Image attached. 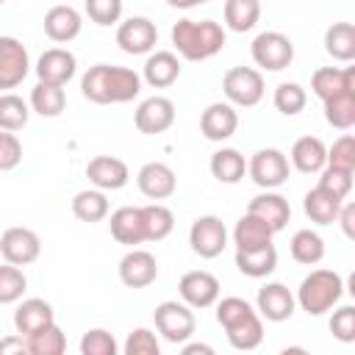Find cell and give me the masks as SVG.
Wrapping results in <instances>:
<instances>
[{"label": "cell", "mask_w": 355, "mask_h": 355, "mask_svg": "<svg viewBox=\"0 0 355 355\" xmlns=\"http://www.w3.org/2000/svg\"><path fill=\"white\" fill-rule=\"evenodd\" d=\"M80 92L89 103H97V105L130 103L141 92V75L133 72L130 67L94 64L80 78Z\"/></svg>", "instance_id": "obj_1"}, {"label": "cell", "mask_w": 355, "mask_h": 355, "mask_svg": "<svg viewBox=\"0 0 355 355\" xmlns=\"http://www.w3.org/2000/svg\"><path fill=\"white\" fill-rule=\"evenodd\" d=\"M216 322L222 324L233 349H255L263 341V322L261 313L241 297H225L216 302Z\"/></svg>", "instance_id": "obj_2"}, {"label": "cell", "mask_w": 355, "mask_h": 355, "mask_svg": "<svg viewBox=\"0 0 355 355\" xmlns=\"http://www.w3.org/2000/svg\"><path fill=\"white\" fill-rule=\"evenodd\" d=\"M172 44L180 58L186 61H205L214 58L225 47V28L214 19H178L172 25Z\"/></svg>", "instance_id": "obj_3"}, {"label": "cell", "mask_w": 355, "mask_h": 355, "mask_svg": "<svg viewBox=\"0 0 355 355\" xmlns=\"http://www.w3.org/2000/svg\"><path fill=\"white\" fill-rule=\"evenodd\" d=\"M341 294H344V280H341L338 272H333V269H313L308 277H302L294 300H297V305L308 316H322L333 305H338Z\"/></svg>", "instance_id": "obj_4"}, {"label": "cell", "mask_w": 355, "mask_h": 355, "mask_svg": "<svg viewBox=\"0 0 355 355\" xmlns=\"http://www.w3.org/2000/svg\"><path fill=\"white\" fill-rule=\"evenodd\" d=\"M153 322L155 330L169 341V344H183L194 336L197 319H194V308H189L183 300H164L161 305H155L153 311Z\"/></svg>", "instance_id": "obj_5"}, {"label": "cell", "mask_w": 355, "mask_h": 355, "mask_svg": "<svg viewBox=\"0 0 355 355\" xmlns=\"http://www.w3.org/2000/svg\"><path fill=\"white\" fill-rule=\"evenodd\" d=\"M250 55H252L255 67H261L266 72H280L294 61V42L280 31H263L252 39Z\"/></svg>", "instance_id": "obj_6"}, {"label": "cell", "mask_w": 355, "mask_h": 355, "mask_svg": "<svg viewBox=\"0 0 355 355\" xmlns=\"http://www.w3.org/2000/svg\"><path fill=\"white\" fill-rule=\"evenodd\" d=\"M222 92L230 105L252 108L263 100V75L255 67H230L222 78Z\"/></svg>", "instance_id": "obj_7"}, {"label": "cell", "mask_w": 355, "mask_h": 355, "mask_svg": "<svg viewBox=\"0 0 355 355\" xmlns=\"http://www.w3.org/2000/svg\"><path fill=\"white\" fill-rule=\"evenodd\" d=\"M189 244L191 250L200 255V258H216L225 252L227 247V227L219 216L214 214H205V216H197L189 227Z\"/></svg>", "instance_id": "obj_8"}, {"label": "cell", "mask_w": 355, "mask_h": 355, "mask_svg": "<svg viewBox=\"0 0 355 355\" xmlns=\"http://www.w3.org/2000/svg\"><path fill=\"white\" fill-rule=\"evenodd\" d=\"M288 158L275 150V147H263L258 153H252V158L247 161V172L252 178L255 186L261 189H277L288 180Z\"/></svg>", "instance_id": "obj_9"}, {"label": "cell", "mask_w": 355, "mask_h": 355, "mask_svg": "<svg viewBox=\"0 0 355 355\" xmlns=\"http://www.w3.org/2000/svg\"><path fill=\"white\" fill-rule=\"evenodd\" d=\"M31 72L28 50L14 36H0V92L17 89Z\"/></svg>", "instance_id": "obj_10"}, {"label": "cell", "mask_w": 355, "mask_h": 355, "mask_svg": "<svg viewBox=\"0 0 355 355\" xmlns=\"http://www.w3.org/2000/svg\"><path fill=\"white\" fill-rule=\"evenodd\" d=\"M133 125L144 136H155V133L169 130L175 125V103L169 97H161V94L141 100L136 114H133Z\"/></svg>", "instance_id": "obj_11"}, {"label": "cell", "mask_w": 355, "mask_h": 355, "mask_svg": "<svg viewBox=\"0 0 355 355\" xmlns=\"http://www.w3.org/2000/svg\"><path fill=\"white\" fill-rule=\"evenodd\" d=\"M116 44L128 55H144L158 44V28L147 17H130L116 28Z\"/></svg>", "instance_id": "obj_12"}, {"label": "cell", "mask_w": 355, "mask_h": 355, "mask_svg": "<svg viewBox=\"0 0 355 355\" xmlns=\"http://www.w3.org/2000/svg\"><path fill=\"white\" fill-rule=\"evenodd\" d=\"M42 241L31 227H8L0 236V255L14 266H28L39 258Z\"/></svg>", "instance_id": "obj_13"}, {"label": "cell", "mask_w": 355, "mask_h": 355, "mask_svg": "<svg viewBox=\"0 0 355 355\" xmlns=\"http://www.w3.org/2000/svg\"><path fill=\"white\" fill-rule=\"evenodd\" d=\"M178 294L189 308H211L219 300V280L205 269H191L180 277Z\"/></svg>", "instance_id": "obj_14"}, {"label": "cell", "mask_w": 355, "mask_h": 355, "mask_svg": "<svg viewBox=\"0 0 355 355\" xmlns=\"http://www.w3.org/2000/svg\"><path fill=\"white\" fill-rule=\"evenodd\" d=\"M158 277V261L147 250H128L119 261V280L128 288H147Z\"/></svg>", "instance_id": "obj_15"}, {"label": "cell", "mask_w": 355, "mask_h": 355, "mask_svg": "<svg viewBox=\"0 0 355 355\" xmlns=\"http://www.w3.org/2000/svg\"><path fill=\"white\" fill-rule=\"evenodd\" d=\"M136 186L144 197L150 200H166L175 194L178 189V175L169 164H161V161H150L139 169L136 175Z\"/></svg>", "instance_id": "obj_16"}, {"label": "cell", "mask_w": 355, "mask_h": 355, "mask_svg": "<svg viewBox=\"0 0 355 355\" xmlns=\"http://www.w3.org/2000/svg\"><path fill=\"white\" fill-rule=\"evenodd\" d=\"M78 72V58L64 50V47H50L39 55L36 61V75L44 83H55V86H67Z\"/></svg>", "instance_id": "obj_17"}, {"label": "cell", "mask_w": 355, "mask_h": 355, "mask_svg": "<svg viewBox=\"0 0 355 355\" xmlns=\"http://www.w3.org/2000/svg\"><path fill=\"white\" fill-rule=\"evenodd\" d=\"M86 178L94 189H103V191H116L128 183L130 178V169L122 158H114V155H94L89 164H86Z\"/></svg>", "instance_id": "obj_18"}, {"label": "cell", "mask_w": 355, "mask_h": 355, "mask_svg": "<svg viewBox=\"0 0 355 355\" xmlns=\"http://www.w3.org/2000/svg\"><path fill=\"white\" fill-rule=\"evenodd\" d=\"M255 305H258L255 311L266 322H286V319H291V313L297 308V300L288 291V286H283V283H266V286L258 288Z\"/></svg>", "instance_id": "obj_19"}, {"label": "cell", "mask_w": 355, "mask_h": 355, "mask_svg": "<svg viewBox=\"0 0 355 355\" xmlns=\"http://www.w3.org/2000/svg\"><path fill=\"white\" fill-rule=\"evenodd\" d=\"M239 128V114L230 103H211L200 114V133L208 141H227Z\"/></svg>", "instance_id": "obj_20"}, {"label": "cell", "mask_w": 355, "mask_h": 355, "mask_svg": "<svg viewBox=\"0 0 355 355\" xmlns=\"http://www.w3.org/2000/svg\"><path fill=\"white\" fill-rule=\"evenodd\" d=\"M44 33L50 42H58V44H67L72 39L80 36V28H83V17L78 8L72 6H53L47 14H44Z\"/></svg>", "instance_id": "obj_21"}, {"label": "cell", "mask_w": 355, "mask_h": 355, "mask_svg": "<svg viewBox=\"0 0 355 355\" xmlns=\"http://www.w3.org/2000/svg\"><path fill=\"white\" fill-rule=\"evenodd\" d=\"M311 89L322 103L336 94L355 92V67H322L311 75Z\"/></svg>", "instance_id": "obj_22"}, {"label": "cell", "mask_w": 355, "mask_h": 355, "mask_svg": "<svg viewBox=\"0 0 355 355\" xmlns=\"http://www.w3.org/2000/svg\"><path fill=\"white\" fill-rule=\"evenodd\" d=\"M247 214L261 216L275 233H280V230L288 225V219H291V205H288V200H286L283 194L266 189V191H261V194H255V197L250 200Z\"/></svg>", "instance_id": "obj_23"}, {"label": "cell", "mask_w": 355, "mask_h": 355, "mask_svg": "<svg viewBox=\"0 0 355 355\" xmlns=\"http://www.w3.org/2000/svg\"><path fill=\"white\" fill-rule=\"evenodd\" d=\"M53 322H55L53 305L47 300H42V297H28L14 311V327H17L19 336H33V333L44 330Z\"/></svg>", "instance_id": "obj_24"}, {"label": "cell", "mask_w": 355, "mask_h": 355, "mask_svg": "<svg viewBox=\"0 0 355 355\" xmlns=\"http://www.w3.org/2000/svg\"><path fill=\"white\" fill-rule=\"evenodd\" d=\"M180 78V61L175 53L169 50H155L147 55L144 69H141V80L150 83L153 89H166Z\"/></svg>", "instance_id": "obj_25"}, {"label": "cell", "mask_w": 355, "mask_h": 355, "mask_svg": "<svg viewBox=\"0 0 355 355\" xmlns=\"http://www.w3.org/2000/svg\"><path fill=\"white\" fill-rule=\"evenodd\" d=\"M111 236L116 244L136 247L144 241V225H141V208L139 205H122L111 214Z\"/></svg>", "instance_id": "obj_26"}, {"label": "cell", "mask_w": 355, "mask_h": 355, "mask_svg": "<svg viewBox=\"0 0 355 355\" xmlns=\"http://www.w3.org/2000/svg\"><path fill=\"white\" fill-rule=\"evenodd\" d=\"M291 166L302 175H319V169L327 164V147L319 136H302L291 147Z\"/></svg>", "instance_id": "obj_27"}, {"label": "cell", "mask_w": 355, "mask_h": 355, "mask_svg": "<svg viewBox=\"0 0 355 355\" xmlns=\"http://www.w3.org/2000/svg\"><path fill=\"white\" fill-rule=\"evenodd\" d=\"M272 239H275V230L255 214H244L233 227L236 250H258V247L272 244Z\"/></svg>", "instance_id": "obj_28"}, {"label": "cell", "mask_w": 355, "mask_h": 355, "mask_svg": "<svg viewBox=\"0 0 355 355\" xmlns=\"http://www.w3.org/2000/svg\"><path fill=\"white\" fill-rule=\"evenodd\" d=\"M236 269L247 277H269L277 269V250L275 244L258 250H236Z\"/></svg>", "instance_id": "obj_29"}, {"label": "cell", "mask_w": 355, "mask_h": 355, "mask_svg": "<svg viewBox=\"0 0 355 355\" xmlns=\"http://www.w3.org/2000/svg\"><path fill=\"white\" fill-rule=\"evenodd\" d=\"M341 202H344V200H338V197L330 194L327 189L313 186V189L305 194V200H302V211H305V216H308L313 225H333L336 216H338Z\"/></svg>", "instance_id": "obj_30"}, {"label": "cell", "mask_w": 355, "mask_h": 355, "mask_svg": "<svg viewBox=\"0 0 355 355\" xmlns=\"http://www.w3.org/2000/svg\"><path fill=\"white\" fill-rule=\"evenodd\" d=\"M222 17L233 33H247L261 19V0H225Z\"/></svg>", "instance_id": "obj_31"}, {"label": "cell", "mask_w": 355, "mask_h": 355, "mask_svg": "<svg viewBox=\"0 0 355 355\" xmlns=\"http://www.w3.org/2000/svg\"><path fill=\"white\" fill-rule=\"evenodd\" d=\"M211 175L219 180V183H227V186H233V183H239L241 178H244V172H247V161H244V155L239 153V150H233V147H222V150H216L214 155H211Z\"/></svg>", "instance_id": "obj_32"}, {"label": "cell", "mask_w": 355, "mask_h": 355, "mask_svg": "<svg viewBox=\"0 0 355 355\" xmlns=\"http://www.w3.org/2000/svg\"><path fill=\"white\" fill-rule=\"evenodd\" d=\"M324 50L336 61H352L355 58V25L352 22H333L324 31Z\"/></svg>", "instance_id": "obj_33"}, {"label": "cell", "mask_w": 355, "mask_h": 355, "mask_svg": "<svg viewBox=\"0 0 355 355\" xmlns=\"http://www.w3.org/2000/svg\"><path fill=\"white\" fill-rule=\"evenodd\" d=\"M72 214L80 219V222H103L108 216V197L103 189H83L72 197Z\"/></svg>", "instance_id": "obj_34"}, {"label": "cell", "mask_w": 355, "mask_h": 355, "mask_svg": "<svg viewBox=\"0 0 355 355\" xmlns=\"http://www.w3.org/2000/svg\"><path fill=\"white\" fill-rule=\"evenodd\" d=\"M139 208H141L144 241H164L175 227V214L161 202H150V205H139Z\"/></svg>", "instance_id": "obj_35"}, {"label": "cell", "mask_w": 355, "mask_h": 355, "mask_svg": "<svg viewBox=\"0 0 355 355\" xmlns=\"http://www.w3.org/2000/svg\"><path fill=\"white\" fill-rule=\"evenodd\" d=\"M288 250H291V258H294L297 263H302V266H313V263H319V261L324 258V241H322V236H319L316 230H311V227L297 230V233L291 236V241H288Z\"/></svg>", "instance_id": "obj_36"}, {"label": "cell", "mask_w": 355, "mask_h": 355, "mask_svg": "<svg viewBox=\"0 0 355 355\" xmlns=\"http://www.w3.org/2000/svg\"><path fill=\"white\" fill-rule=\"evenodd\" d=\"M31 108H33L39 116H58V114L67 108V92H64V86L39 80V83L31 89Z\"/></svg>", "instance_id": "obj_37"}, {"label": "cell", "mask_w": 355, "mask_h": 355, "mask_svg": "<svg viewBox=\"0 0 355 355\" xmlns=\"http://www.w3.org/2000/svg\"><path fill=\"white\" fill-rule=\"evenodd\" d=\"M28 116H31V105L14 94V92H6L0 94V130H22L28 125Z\"/></svg>", "instance_id": "obj_38"}, {"label": "cell", "mask_w": 355, "mask_h": 355, "mask_svg": "<svg viewBox=\"0 0 355 355\" xmlns=\"http://www.w3.org/2000/svg\"><path fill=\"white\" fill-rule=\"evenodd\" d=\"M324 119L336 130H349L355 125V92H344L324 100Z\"/></svg>", "instance_id": "obj_39"}, {"label": "cell", "mask_w": 355, "mask_h": 355, "mask_svg": "<svg viewBox=\"0 0 355 355\" xmlns=\"http://www.w3.org/2000/svg\"><path fill=\"white\" fill-rule=\"evenodd\" d=\"M25 341H28L31 355H61L67 349V336L55 322L47 324L44 330L33 333V336H25Z\"/></svg>", "instance_id": "obj_40"}, {"label": "cell", "mask_w": 355, "mask_h": 355, "mask_svg": "<svg viewBox=\"0 0 355 355\" xmlns=\"http://www.w3.org/2000/svg\"><path fill=\"white\" fill-rule=\"evenodd\" d=\"M28 288V277L19 266L14 263H0V305H11V302H19L22 294Z\"/></svg>", "instance_id": "obj_41"}, {"label": "cell", "mask_w": 355, "mask_h": 355, "mask_svg": "<svg viewBox=\"0 0 355 355\" xmlns=\"http://www.w3.org/2000/svg\"><path fill=\"white\" fill-rule=\"evenodd\" d=\"M272 103H275V108H277L280 114H286V116H297V114L305 108L308 94H305V89H302L300 83L286 80V83H280V86L275 89Z\"/></svg>", "instance_id": "obj_42"}, {"label": "cell", "mask_w": 355, "mask_h": 355, "mask_svg": "<svg viewBox=\"0 0 355 355\" xmlns=\"http://www.w3.org/2000/svg\"><path fill=\"white\" fill-rule=\"evenodd\" d=\"M352 175L355 172H349V169H341V166H322L319 169V183L316 186H322V189H327L330 194H336L338 200H347V194L352 191Z\"/></svg>", "instance_id": "obj_43"}, {"label": "cell", "mask_w": 355, "mask_h": 355, "mask_svg": "<svg viewBox=\"0 0 355 355\" xmlns=\"http://www.w3.org/2000/svg\"><path fill=\"white\" fill-rule=\"evenodd\" d=\"M83 8H86V17L103 28L116 25L122 19V0H83Z\"/></svg>", "instance_id": "obj_44"}, {"label": "cell", "mask_w": 355, "mask_h": 355, "mask_svg": "<svg viewBox=\"0 0 355 355\" xmlns=\"http://www.w3.org/2000/svg\"><path fill=\"white\" fill-rule=\"evenodd\" d=\"M116 338L103 327H94L80 338V355H116Z\"/></svg>", "instance_id": "obj_45"}, {"label": "cell", "mask_w": 355, "mask_h": 355, "mask_svg": "<svg viewBox=\"0 0 355 355\" xmlns=\"http://www.w3.org/2000/svg\"><path fill=\"white\" fill-rule=\"evenodd\" d=\"M327 166H341V169L355 172V139L349 133L338 136L327 147Z\"/></svg>", "instance_id": "obj_46"}, {"label": "cell", "mask_w": 355, "mask_h": 355, "mask_svg": "<svg viewBox=\"0 0 355 355\" xmlns=\"http://www.w3.org/2000/svg\"><path fill=\"white\" fill-rule=\"evenodd\" d=\"M122 349H125V355H158L161 352V344H158V338H155L153 330L136 327V330L128 333Z\"/></svg>", "instance_id": "obj_47"}, {"label": "cell", "mask_w": 355, "mask_h": 355, "mask_svg": "<svg viewBox=\"0 0 355 355\" xmlns=\"http://www.w3.org/2000/svg\"><path fill=\"white\" fill-rule=\"evenodd\" d=\"M330 333L344 341V344H352L355 341V308L352 305H341L338 311H333L330 316Z\"/></svg>", "instance_id": "obj_48"}, {"label": "cell", "mask_w": 355, "mask_h": 355, "mask_svg": "<svg viewBox=\"0 0 355 355\" xmlns=\"http://www.w3.org/2000/svg\"><path fill=\"white\" fill-rule=\"evenodd\" d=\"M22 161V141L11 130H0V172L17 169Z\"/></svg>", "instance_id": "obj_49"}, {"label": "cell", "mask_w": 355, "mask_h": 355, "mask_svg": "<svg viewBox=\"0 0 355 355\" xmlns=\"http://www.w3.org/2000/svg\"><path fill=\"white\" fill-rule=\"evenodd\" d=\"M336 222L341 225V230H344L347 239H355V205L352 202H341Z\"/></svg>", "instance_id": "obj_50"}, {"label": "cell", "mask_w": 355, "mask_h": 355, "mask_svg": "<svg viewBox=\"0 0 355 355\" xmlns=\"http://www.w3.org/2000/svg\"><path fill=\"white\" fill-rule=\"evenodd\" d=\"M8 352H17V355H22V352H28V341H25V336H6V338H0V355H8Z\"/></svg>", "instance_id": "obj_51"}, {"label": "cell", "mask_w": 355, "mask_h": 355, "mask_svg": "<svg viewBox=\"0 0 355 355\" xmlns=\"http://www.w3.org/2000/svg\"><path fill=\"white\" fill-rule=\"evenodd\" d=\"M197 352L211 355V352H214V347H208V344H186V341H183V355H197Z\"/></svg>", "instance_id": "obj_52"}, {"label": "cell", "mask_w": 355, "mask_h": 355, "mask_svg": "<svg viewBox=\"0 0 355 355\" xmlns=\"http://www.w3.org/2000/svg\"><path fill=\"white\" fill-rule=\"evenodd\" d=\"M172 8H197V6H202V3H208V0H166Z\"/></svg>", "instance_id": "obj_53"}, {"label": "cell", "mask_w": 355, "mask_h": 355, "mask_svg": "<svg viewBox=\"0 0 355 355\" xmlns=\"http://www.w3.org/2000/svg\"><path fill=\"white\" fill-rule=\"evenodd\" d=\"M3 3H6V0H0V6H3Z\"/></svg>", "instance_id": "obj_54"}]
</instances>
